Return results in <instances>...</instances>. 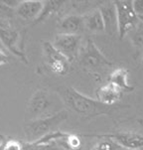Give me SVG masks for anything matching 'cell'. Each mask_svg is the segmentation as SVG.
I'll use <instances>...</instances> for the list:
<instances>
[{
	"mask_svg": "<svg viewBox=\"0 0 143 150\" xmlns=\"http://www.w3.org/2000/svg\"><path fill=\"white\" fill-rule=\"evenodd\" d=\"M123 91L115 86L107 83L96 90V100L105 105H114L121 98Z\"/></svg>",
	"mask_w": 143,
	"mask_h": 150,
	"instance_id": "cell-13",
	"label": "cell"
},
{
	"mask_svg": "<svg viewBox=\"0 0 143 150\" xmlns=\"http://www.w3.org/2000/svg\"><path fill=\"white\" fill-rule=\"evenodd\" d=\"M44 1H21L15 8L16 17L26 25H31L42 12Z\"/></svg>",
	"mask_w": 143,
	"mask_h": 150,
	"instance_id": "cell-10",
	"label": "cell"
},
{
	"mask_svg": "<svg viewBox=\"0 0 143 150\" xmlns=\"http://www.w3.org/2000/svg\"><path fill=\"white\" fill-rule=\"evenodd\" d=\"M55 96H57V93H55L54 95L49 88H37L27 101L24 113V121L35 120L57 113L53 112L56 103Z\"/></svg>",
	"mask_w": 143,
	"mask_h": 150,
	"instance_id": "cell-4",
	"label": "cell"
},
{
	"mask_svg": "<svg viewBox=\"0 0 143 150\" xmlns=\"http://www.w3.org/2000/svg\"><path fill=\"white\" fill-rule=\"evenodd\" d=\"M52 44L69 62L74 63L78 61L81 49V35L60 34L55 35Z\"/></svg>",
	"mask_w": 143,
	"mask_h": 150,
	"instance_id": "cell-8",
	"label": "cell"
},
{
	"mask_svg": "<svg viewBox=\"0 0 143 150\" xmlns=\"http://www.w3.org/2000/svg\"><path fill=\"white\" fill-rule=\"evenodd\" d=\"M5 150H24L23 140L6 136V138H5Z\"/></svg>",
	"mask_w": 143,
	"mask_h": 150,
	"instance_id": "cell-21",
	"label": "cell"
},
{
	"mask_svg": "<svg viewBox=\"0 0 143 150\" xmlns=\"http://www.w3.org/2000/svg\"><path fill=\"white\" fill-rule=\"evenodd\" d=\"M101 10L105 27V32L110 36L118 35V21H117V12L114 2L103 3L98 7Z\"/></svg>",
	"mask_w": 143,
	"mask_h": 150,
	"instance_id": "cell-12",
	"label": "cell"
},
{
	"mask_svg": "<svg viewBox=\"0 0 143 150\" xmlns=\"http://www.w3.org/2000/svg\"><path fill=\"white\" fill-rule=\"evenodd\" d=\"M117 21H118V38L122 40L138 24L139 18L133 8V1H115Z\"/></svg>",
	"mask_w": 143,
	"mask_h": 150,
	"instance_id": "cell-7",
	"label": "cell"
},
{
	"mask_svg": "<svg viewBox=\"0 0 143 150\" xmlns=\"http://www.w3.org/2000/svg\"><path fill=\"white\" fill-rule=\"evenodd\" d=\"M78 64L84 71L94 75H101L112 68V63L103 54L91 38H88L78 58Z\"/></svg>",
	"mask_w": 143,
	"mask_h": 150,
	"instance_id": "cell-5",
	"label": "cell"
},
{
	"mask_svg": "<svg viewBox=\"0 0 143 150\" xmlns=\"http://www.w3.org/2000/svg\"><path fill=\"white\" fill-rule=\"evenodd\" d=\"M103 139L98 141L93 146V150H120L122 148L117 142L112 140V139L105 138V137H103Z\"/></svg>",
	"mask_w": 143,
	"mask_h": 150,
	"instance_id": "cell-18",
	"label": "cell"
},
{
	"mask_svg": "<svg viewBox=\"0 0 143 150\" xmlns=\"http://www.w3.org/2000/svg\"><path fill=\"white\" fill-rule=\"evenodd\" d=\"M65 4L66 2L62 1H44V6H43L42 12L29 27H34L39 24H42L45 21H47L53 15L61 16L64 12V9H65Z\"/></svg>",
	"mask_w": 143,
	"mask_h": 150,
	"instance_id": "cell-14",
	"label": "cell"
},
{
	"mask_svg": "<svg viewBox=\"0 0 143 150\" xmlns=\"http://www.w3.org/2000/svg\"><path fill=\"white\" fill-rule=\"evenodd\" d=\"M133 8L137 16H143V1H133Z\"/></svg>",
	"mask_w": 143,
	"mask_h": 150,
	"instance_id": "cell-24",
	"label": "cell"
},
{
	"mask_svg": "<svg viewBox=\"0 0 143 150\" xmlns=\"http://www.w3.org/2000/svg\"><path fill=\"white\" fill-rule=\"evenodd\" d=\"M57 28L60 34H71L81 35L84 32L85 24H84L83 15L68 14L62 17L58 21Z\"/></svg>",
	"mask_w": 143,
	"mask_h": 150,
	"instance_id": "cell-11",
	"label": "cell"
},
{
	"mask_svg": "<svg viewBox=\"0 0 143 150\" xmlns=\"http://www.w3.org/2000/svg\"><path fill=\"white\" fill-rule=\"evenodd\" d=\"M85 136H96L98 138H110L120 145L122 148L129 150H139L143 148V135L134 132H114L104 134H83Z\"/></svg>",
	"mask_w": 143,
	"mask_h": 150,
	"instance_id": "cell-9",
	"label": "cell"
},
{
	"mask_svg": "<svg viewBox=\"0 0 143 150\" xmlns=\"http://www.w3.org/2000/svg\"><path fill=\"white\" fill-rule=\"evenodd\" d=\"M138 18H139V20H140V21H141V22L143 23V16H139Z\"/></svg>",
	"mask_w": 143,
	"mask_h": 150,
	"instance_id": "cell-26",
	"label": "cell"
},
{
	"mask_svg": "<svg viewBox=\"0 0 143 150\" xmlns=\"http://www.w3.org/2000/svg\"><path fill=\"white\" fill-rule=\"evenodd\" d=\"M2 140V134H0V142H1Z\"/></svg>",
	"mask_w": 143,
	"mask_h": 150,
	"instance_id": "cell-27",
	"label": "cell"
},
{
	"mask_svg": "<svg viewBox=\"0 0 143 150\" xmlns=\"http://www.w3.org/2000/svg\"><path fill=\"white\" fill-rule=\"evenodd\" d=\"M70 113L66 109H61L57 113L47 117L35 119L31 121H23V141L28 143L38 141L43 136L53 131L59 130V126L68 120Z\"/></svg>",
	"mask_w": 143,
	"mask_h": 150,
	"instance_id": "cell-3",
	"label": "cell"
},
{
	"mask_svg": "<svg viewBox=\"0 0 143 150\" xmlns=\"http://www.w3.org/2000/svg\"><path fill=\"white\" fill-rule=\"evenodd\" d=\"M85 29L91 33H101L105 31L104 22L103 19L101 10L98 8L93 9L91 11L83 15Z\"/></svg>",
	"mask_w": 143,
	"mask_h": 150,
	"instance_id": "cell-15",
	"label": "cell"
},
{
	"mask_svg": "<svg viewBox=\"0 0 143 150\" xmlns=\"http://www.w3.org/2000/svg\"><path fill=\"white\" fill-rule=\"evenodd\" d=\"M130 37L135 46L143 48V23L140 20L138 24L130 32Z\"/></svg>",
	"mask_w": 143,
	"mask_h": 150,
	"instance_id": "cell-19",
	"label": "cell"
},
{
	"mask_svg": "<svg viewBox=\"0 0 143 150\" xmlns=\"http://www.w3.org/2000/svg\"><path fill=\"white\" fill-rule=\"evenodd\" d=\"M10 61H11V57L7 53V51L3 48H0V66L9 64Z\"/></svg>",
	"mask_w": 143,
	"mask_h": 150,
	"instance_id": "cell-23",
	"label": "cell"
},
{
	"mask_svg": "<svg viewBox=\"0 0 143 150\" xmlns=\"http://www.w3.org/2000/svg\"><path fill=\"white\" fill-rule=\"evenodd\" d=\"M24 150H57L59 147L56 143L52 144H37V143H28L23 141Z\"/></svg>",
	"mask_w": 143,
	"mask_h": 150,
	"instance_id": "cell-20",
	"label": "cell"
},
{
	"mask_svg": "<svg viewBox=\"0 0 143 150\" xmlns=\"http://www.w3.org/2000/svg\"><path fill=\"white\" fill-rule=\"evenodd\" d=\"M27 26L18 18H0V43L24 64H28Z\"/></svg>",
	"mask_w": 143,
	"mask_h": 150,
	"instance_id": "cell-2",
	"label": "cell"
},
{
	"mask_svg": "<svg viewBox=\"0 0 143 150\" xmlns=\"http://www.w3.org/2000/svg\"><path fill=\"white\" fill-rule=\"evenodd\" d=\"M5 138L6 136L2 135V140L0 142V150H5Z\"/></svg>",
	"mask_w": 143,
	"mask_h": 150,
	"instance_id": "cell-25",
	"label": "cell"
},
{
	"mask_svg": "<svg viewBox=\"0 0 143 150\" xmlns=\"http://www.w3.org/2000/svg\"><path fill=\"white\" fill-rule=\"evenodd\" d=\"M129 72L124 68H118L112 71L108 78V83L115 86L122 91H132L134 88L129 83Z\"/></svg>",
	"mask_w": 143,
	"mask_h": 150,
	"instance_id": "cell-16",
	"label": "cell"
},
{
	"mask_svg": "<svg viewBox=\"0 0 143 150\" xmlns=\"http://www.w3.org/2000/svg\"><path fill=\"white\" fill-rule=\"evenodd\" d=\"M54 91L62 101L64 109L83 120H93L101 115H109L117 109V106L103 105L70 86H59Z\"/></svg>",
	"mask_w": 143,
	"mask_h": 150,
	"instance_id": "cell-1",
	"label": "cell"
},
{
	"mask_svg": "<svg viewBox=\"0 0 143 150\" xmlns=\"http://www.w3.org/2000/svg\"><path fill=\"white\" fill-rule=\"evenodd\" d=\"M0 18H17L15 9L7 6L4 1H0Z\"/></svg>",
	"mask_w": 143,
	"mask_h": 150,
	"instance_id": "cell-22",
	"label": "cell"
},
{
	"mask_svg": "<svg viewBox=\"0 0 143 150\" xmlns=\"http://www.w3.org/2000/svg\"><path fill=\"white\" fill-rule=\"evenodd\" d=\"M42 67L48 73L57 77L68 75L71 70V63L53 46L52 42H42Z\"/></svg>",
	"mask_w": 143,
	"mask_h": 150,
	"instance_id": "cell-6",
	"label": "cell"
},
{
	"mask_svg": "<svg viewBox=\"0 0 143 150\" xmlns=\"http://www.w3.org/2000/svg\"><path fill=\"white\" fill-rule=\"evenodd\" d=\"M56 145L59 148H63L65 150H80L81 147V139L79 134L68 133L65 138L61 139L56 142Z\"/></svg>",
	"mask_w": 143,
	"mask_h": 150,
	"instance_id": "cell-17",
	"label": "cell"
}]
</instances>
